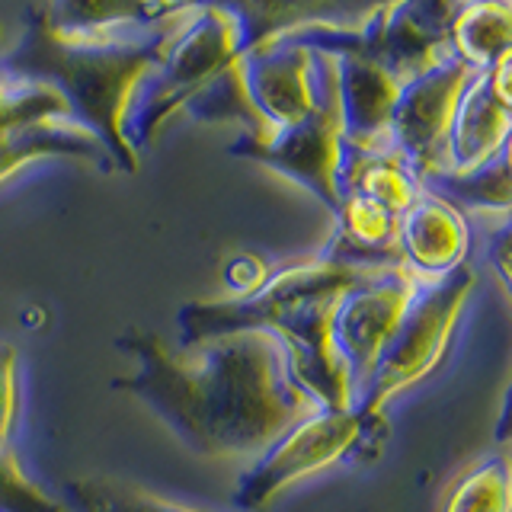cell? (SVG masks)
I'll return each instance as SVG.
<instances>
[{
  "label": "cell",
  "mask_w": 512,
  "mask_h": 512,
  "mask_svg": "<svg viewBox=\"0 0 512 512\" xmlns=\"http://www.w3.org/2000/svg\"><path fill=\"white\" fill-rule=\"evenodd\" d=\"M119 349L138 372L116 378L144 400L173 436L205 458H260L282 432L320 410L298 388L282 340L269 330H240L189 349L128 330Z\"/></svg>",
  "instance_id": "6da1fadb"
},
{
  "label": "cell",
  "mask_w": 512,
  "mask_h": 512,
  "mask_svg": "<svg viewBox=\"0 0 512 512\" xmlns=\"http://www.w3.org/2000/svg\"><path fill=\"white\" fill-rule=\"evenodd\" d=\"M192 4H36L26 39L0 61L16 80L55 87L74 119L103 141L112 164L138 173L128 119Z\"/></svg>",
  "instance_id": "7a4b0ae2"
},
{
  "label": "cell",
  "mask_w": 512,
  "mask_h": 512,
  "mask_svg": "<svg viewBox=\"0 0 512 512\" xmlns=\"http://www.w3.org/2000/svg\"><path fill=\"white\" fill-rule=\"evenodd\" d=\"M388 266H346L324 253L308 263L272 272L253 298L189 301L176 314L180 349L240 330L276 333L298 388L320 410H356L349 368L333 340V314L340 298Z\"/></svg>",
  "instance_id": "3957f363"
},
{
  "label": "cell",
  "mask_w": 512,
  "mask_h": 512,
  "mask_svg": "<svg viewBox=\"0 0 512 512\" xmlns=\"http://www.w3.org/2000/svg\"><path fill=\"white\" fill-rule=\"evenodd\" d=\"M244 48L247 23L237 7L192 4L128 119V141L135 144V151L141 154L144 144L160 132V125L196 100Z\"/></svg>",
  "instance_id": "277c9868"
},
{
  "label": "cell",
  "mask_w": 512,
  "mask_h": 512,
  "mask_svg": "<svg viewBox=\"0 0 512 512\" xmlns=\"http://www.w3.org/2000/svg\"><path fill=\"white\" fill-rule=\"evenodd\" d=\"M474 285L477 276L468 263L442 279H423L359 400L356 410L362 416H378L391 397L407 391L410 384H420L442 365Z\"/></svg>",
  "instance_id": "5b68a950"
},
{
  "label": "cell",
  "mask_w": 512,
  "mask_h": 512,
  "mask_svg": "<svg viewBox=\"0 0 512 512\" xmlns=\"http://www.w3.org/2000/svg\"><path fill=\"white\" fill-rule=\"evenodd\" d=\"M320 64V106L304 122L282 128L269 141H244L231 144V154L250 157L256 164L276 170L298 186L311 189L336 215L343 199L340 176H343V112H340V87H336V58L317 52Z\"/></svg>",
  "instance_id": "8992f818"
},
{
  "label": "cell",
  "mask_w": 512,
  "mask_h": 512,
  "mask_svg": "<svg viewBox=\"0 0 512 512\" xmlns=\"http://www.w3.org/2000/svg\"><path fill=\"white\" fill-rule=\"evenodd\" d=\"M365 416L359 410H314L272 442L240 477L234 506L263 509L279 490L333 468L359 448Z\"/></svg>",
  "instance_id": "52a82bcc"
},
{
  "label": "cell",
  "mask_w": 512,
  "mask_h": 512,
  "mask_svg": "<svg viewBox=\"0 0 512 512\" xmlns=\"http://www.w3.org/2000/svg\"><path fill=\"white\" fill-rule=\"evenodd\" d=\"M423 279L400 263L378 272L375 279H368L340 298L333 314V340L340 356L349 368L352 381V400H359L372 381L375 368L384 356V349L391 346L394 333L404 320L410 301L420 292Z\"/></svg>",
  "instance_id": "ba28073f"
},
{
  "label": "cell",
  "mask_w": 512,
  "mask_h": 512,
  "mask_svg": "<svg viewBox=\"0 0 512 512\" xmlns=\"http://www.w3.org/2000/svg\"><path fill=\"white\" fill-rule=\"evenodd\" d=\"M247 96L269 141L282 128H292L314 116L320 106V64L317 52L292 42L256 39L237 55ZM250 141V138H244Z\"/></svg>",
  "instance_id": "9c48e42d"
},
{
  "label": "cell",
  "mask_w": 512,
  "mask_h": 512,
  "mask_svg": "<svg viewBox=\"0 0 512 512\" xmlns=\"http://www.w3.org/2000/svg\"><path fill=\"white\" fill-rule=\"evenodd\" d=\"M477 71L455 55L439 68L416 77L404 87L394 109V148L404 154L410 170L429 183L445 170V141L452 128L461 93L468 90Z\"/></svg>",
  "instance_id": "30bf717a"
},
{
  "label": "cell",
  "mask_w": 512,
  "mask_h": 512,
  "mask_svg": "<svg viewBox=\"0 0 512 512\" xmlns=\"http://www.w3.org/2000/svg\"><path fill=\"white\" fill-rule=\"evenodd\" d=\"M455 10L458 4H432V0L368 7L359 55L378 61L407 87L455 55L448 39Z\"/></svg>",
  "instance_id": "8fae6325"
},
{
  "label": "cell",
  "mask_w": 512,
  "mask_h": 512,
  "mask_svg": "<svg viewBox=\"0 0 512 512\" xmlns=\"http://www.w3.org/2000/svg\"><path fill=\"white\" fill-rule=\"evenodd\" d=\"M336 87L343 112L346 154H388L394 151V109L404 84L378 61L362 55H333Z\"/></svg>",
  "instance_id": "7c38bea8"
},
{
  "label": "cell",
  "mask_w": 512,
  "mask_h": 512,
  "mask_svg": "<svg viewBox=\"0 0 512 512\" xmlns=\"http://www.w3.org/2000/svg\"><path fill=\"white\" fill-rule=\"evenodd\" d=\"M397 247L404 266L420 279H442L448 272L468 263L471 253V228L461 208L445 202L436 192H423L400 215Z\"/></svg>",
  "instance_id": "4fadbf2b"
},
{
  "label": "cell",
  "mask_w": 512,
  "mask_h": 512,
  "mask_svg": "<svg viewBox=\"0 0 512 512\" xmlns=\"http://www.w3.org/2000/svg\"><path fill=\"white\" fill-rule=\"evenodd\" d=\"M512 103L496 100L487 74L480 71L461 93L452 128L445 141V170L442 173H471L490 164L493 157L509 151L512 132Z\"/></svg>",
  "instance_id": "5bb4252c"
},
{
  "label": "cell",
  "mask_w": 512,
  "mask_h": 512,
  "mask_svg": "<svg viewBox=\"0 0 512 512\" xmlns=\"http://www.w3.org/2000/svg\"><path fill=\"white\" fill-rule=\"evenodd\" d=\"M48 154L64 157H90L96 164L109 167V151L90 128H84L77 119H48L32 122L23 128L0 135V183H7L13 173H20L32 160H42Z\"/></svg>",
  "instance_id": "9a60e30c"
},
{
  "label": "cell",
  "mask_w": 512,
  "mask_h": 512,
  "mask_svg": "<svg viewBox=\"0 0 512 512\" xmlns=\"http://www.w3.org/2000/svg\"><path fill=\"white\" fill-rule=\"evenodd\" d=\"M452 52L471 71H487L512 52V4L506 0H480L458 4L448 26Z\"/></svg>",
  "instance_id": "2e32d148"
},
{
  "label": "cell",
  "mask_w": 512,
  "mask_h": 512,
  "mask_svg": "<svg viewBox=\"0 0 512 512\" xmlns=\"http://www.w3.org/2000/svg\"><path fill=\"white\" fill-rule=\"evenodd\" d=\"M340 189L359 192V196L381 205L388 215L400 218L423 192V183H420V176L410 170L404 154L394 148L388 154H375V157L346 154Z\"/></svg>",
  "instance_id": "e0dca14e"
},
{
  "label": "cell",
  "mask_w": 512,
  "mask_h": 512,
  "mask_svg": "<svg viewBox=\"0 0 512 512\" xmlns=\"http://www.w3.org/2000/svg\"><path fill=\"white\" fill-rule=\"evenodd\" d=\"M512 477L509 455L496 452L471 461L458 477L448 480L439 500V512H509Z\"/></svg>",
  "instance_id": "ac0fdd59"
},
{
  "label": "cell",
  "mask_w": 512,
  "mask_h": 512,
  "mask_svg": "<svg viewBox=\"0 0 512 512\" xmlns=\"http://www.w3.org/2000/svg\"><path fill=\"white\" fill-rule=\"evenodd\" d=\"M68 496L77 512H205L119 477H74Z\"/></svg>",
  "instance_id": "d6986e66"
},
{
  "label": "cell",
  "mask_w": 512,
  "mask_h": 512,
  "mask_svg": "<svg viewBox=\"0 0 512 512\" xmlns=\"http://www.w3.org/2000/svg\"><path fill=\"white\" fill-rule=\"evenodd\" d=\"M429 192H436L455 208H474V212H509V151L493 157L490 164L477 167L471 173H439L429 183H423Z\"/></svg>",
  "instance_id": "ffe728a7"
},
{
  "label": "cell",
  "mask_w": 512,
  "mask_h": 512,
  "mask_svg": "<svg viewBox=\"0 0 512 512\" xmlns=\"http://www.w3.org/2000/svg\"><path fill=\"white\" fill-rule=\"evenodd\" d=\"M0 39H4V26H0ZM48 119H74L64 96L48 84L4 80V71H0V135Z\"/></svg>",
  "instance_id": "44dd1931"
},
{
  "label": "cell",
  "mask_w": 512,
  "mask_h": 512,
  "mask_svg": "<svg viewBox=\"0 0 512 512\" xmlns=\"http://www.w3.org/2000/svg\"><path fill=\"white\" fill-rule=\"evenodd\" d=\"M0 512H61V503L26 477L13 445L0 448Z\"/></svg>",
  "instance_id": "7402d4cb"
},
{
  "label": "cell",
  "mask_w": 512,
  "mask_h": 512,
  "mask_svg": "<svg viewBox=\"0 0 512 512\" xmlns=\"http://www.w3.org/2000/svg\"><path fill=\"white\" fill-rule=\"evenodd\" d=\"M20 420V352L0 343V448L10 445Z\"/></svg>",
  "instance_id": "603a6c76"
},
{
  "label": "cell",
  "mask_w": 512,
  "mask_h": 512,
  "mask_svg": "<svg viewBox=\"0 0 512 512\" xmlns=\"http://www.w3.org/2000/svg\"><path fill=\"white\" fill-rule=\"evenodd\" d=\"M269 276H272L269 266L263 263V256H256V253H237L228 260V266H224V282H228L234 301L253 298L266 285Z\"/></svg>",
  "instance_id": "cb8c5ba5"
},
{
  "label": "cell",
  "mask_w": 512,
  "mask_h": 512,
  "mask_svg": "<svg viewBox=\"0 0 512 512\" xmlns=\"http://www.w3.org/2000/svg\"><path fill=\"white\" fill-rule=\"evenodd\" d=\"M487 256H490V263L496 269V276H500V285L509 288V228L506 224H500V231H496V237L487 244Z\"/></svg>",
  "instance_id": "d4e9b609"
}]
</instances>
